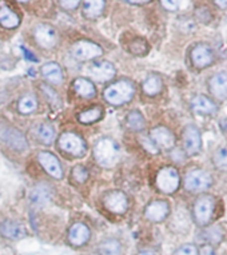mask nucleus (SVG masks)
<instances>
[{
    "instance_id": "2eb2a0df",
    "label": "nucleus",
    "mask_w": 227,
    "mask_h": 255,
    "mask_svg": "<svg viewBox=\"0 0 227 255\" xmlns=\"http://www.w3.org/2000/svg\"><path fill=\"white\" fill-rule=\"evenodd\" d=\"M34 38L43 48H52L56 44V31L50 24H39L34 29Z\"/></svg>"
},
{
    "instance_id": "4c0bfd02",
    "label": "nucleus",
    "mask_w": 227,
    "mask_h": 255,
    "mask_svg": "<svg viewBox=\"0 0 227 255\" xmlns=\"http://www.w3.org/2000/svg\"><path fill=\"white\" fill-rule=\"evenodd\" d=\"M160 3L167 11H177L182 4V0H160Z\"/></svg>"
},
{
    "instance_id": "6e6552de",
    "label": "nucleus",
    "mask_w": 227,
    "mask_h": 255,
    "mask_svg": "<svg viewBox=\"0 0 227 255\" xmlns=\"http://www.w3.org/2000/svg\"><path fill=\"white\" fill-rule=\"evenodd\" d=\"M59 147L64 152L72 155V156H83L87 151V144L79 135L74 132H64L60 135Z\"/></svg>"
},
{
    "instance_id": "ea45409f",
    "label": "nucleus",
    "mask_w": 227,
    "mask_h": 255,
    "mask_svg": "<svg viewBox=\"0 0 227 255\" xmlns=\"http://www.w3.org/2000/svg\"><path fill=\"white\" fill-rule=\"evenodd\" d=\"M199 255H215L214 247L211 246V245H205V246L201 247Z\"/></svg>"
},
{
    "instance_id": "f704fd0d",
    "label": "nucleus",
    "mask_w": 227,
    "mask_h": 255,
    "mask_svg": "<svg viewBox=\"0 0 227 255\" xmlns=\"http://www.w3.org/2000/svg\"><path fill=\"white\" fill-rule=\"evenodd\" d=\"M72 178L78 183H84L86 180L89 179V171H87V168L80 166V164L79 166H75V167L72 168Z\"/></svg>"
},
{
    "instance_id": "6ab92c4d",
    "label": "nucleus",
    "mask_w": 227,
    "mask_h": 255,
    "mask_svg": "<svg viewBox=\"0 0 227 255\" xmlns=\"http://www.w3.org/2000/svg\"><path fill=\"white\" fill-rule=\"evenodd\" d=\"M90 237L91 231L83 223H75L68 231V241L74 246H83L84 243L89 242Z\"/></svg>"
},
{
    "instance_id": "412c9836",
    "label": "nucleus",
    "mask_w": 227,
    "mask_h": 255,
    "mask_svg": "<svg viewBox=\"0 0 227 255\" xmlns=\"http://www.w3.org/2000/svg\"><path fill=\"white\" fill-rule=\"evenodd\" d=\"M0 234L8 239H20L25 235V229L15 221H4L0 223Z\"/></svg>"
},
{
    "instance_id": "c03bdc74",
    "label": "nucleus",
    "mask_w": 227,
    "mask_h": 255,
    "mask_svg": "<svg viewBox=\"0 0 227 255\" xmlns=\"http://www.w3.org/2000/svg\"><path fill=\"white\" fill-rule=\"evenodd\" d=\"M139 255H155V254H154V251L151 250H143L139 253Z\"/></svg>"
},
{
    "instance_id": "c9c22d12",
    "label": "nucleus",
    "mask_w": 227,
    "mask_h": 255,
    "mask_svg": "<svg viewBox=\"0 0 227 255\" xmlns=\"http://www.w3.org/2000/svg\"><path fill=\"white\" fill-rule=\"evenodd\" d=\"M175 255H199V249L195 245L187 243L175 251Z\"/></svg>"
},
{
    "instance_id": "473e14b6",
    "label": "nucleus",
    "mask_w": 227,
    "mask_h": 255,
    "mask_svg": "<svg viewBox=\"0 0 227 255\" xmlns=\"http://www.w3.org/2000/svg\"><path fill=\"white\" fill-rule=\"evenodd\" d=\"M213 163L219 170H227V144L217 148L213 155Z\"/></svg>"
},
{
    "instance_id": "4be33fe9",
    "label": "nucleus",
    "mask_w": 227,
    "mask_h": 255,
    "mask_svg": "<svg viewBox=\"0 0 227 255\" xmlns=\"http://www.w3.org/2000/svg\"><path fill=\"white\" fill-rule=\"evenodd\" d=\"M20 24V17L16 12H13L8 5L1 3L0 4V25L4 28L12 29L16 28Z\"/></svg>"
},
{
    "instance_id": "9d476101",
    "label": "nucleus",
    "mask_w": 227,
    "mask_h": 255,
    "mask_svg": "<svg viewBox=\"0 0 227 255\" xmlns=\"http://www.w3.org/2000/svg\"><path fill=\"white\" fill-rule=\"evenodd\" d=\"M150 139L158 148H162V150H171L175 146V135L173 134V131L168 130L164 126L154 127L150 131Z\"/></svg>"
},
{
    "instance_id": "f3484780",
    "label": "nucleus",
    "mask_w": 227,
    "mask_h": 255,
    "mask_svg": "<svg viewBox=\"0 0 227 255\" xmlns=\"http://www.w3.org/2000/svg\"><path fill=\"white\" fill-rule=\"evenodd\" d=\"M191 110L195 114L199 115H214L218 111V106L211 98L206 95H197L193 98V101L190 103Z\"/></svg>"
},
{
    "instance_id": "58836bf2",
    "label": "nucleus",
    "mask_w": 227,
    "mask_h": 255,
    "mask_svg": "<svg viewBox=\"0 0 227 255\" xmlns=\"http://www.w3.org/2000/svg\"><path fill=\"white\" fill-rule=\"evenodd\" d=\"M80 0H60V5L63 7L64 9H68V11H72L75 9L78 5H79Z\"/></svg>"
},
{
    "instance_id": "f257e3e1",
    "label": "nucleus",
    "mask_w": 227,
    "mask_h": 255,
    "mask_svg": "<svg viewBox=\"0 0 227 255\" xmlns=\"http://www.w3.org/2000/svg\"><path fill=\"white\" fill-rule=\"evenodd\" d=\"M217 201L211 194L203 193L195 199L193 206L194 222L199 227H206L210 225L211 219L214 217Z\"/></svg>"
},
{
    "instance_id": "0eeeda50",
    "label": "nucleus",
    "mask_w": 227,
    "mask_h": 255,
    "mask_svg": "<svg viewBox=\"0 0 227 255\" xmlns=\"http://www.w3.org/2000/svg\"><path fill=\"white\" fill-rule=\"evenodd\" d=\"M182 140H183V151L189 156L198 155L202 150V135H201V131L198 130V127L194 125L186 126L183 135H182Z\"/></svg>"
},
{
    "instance_id": "c85d7f7f",
    "label": "nucleus",
    "mask_w": 227,
    "mask_h": 255,
    "mask_svg": "<svg viewBox=\"0 0 227 255\" xmlns=\"http://www.w3.org/2000/svg\"><path fill=\"white\" fill-rule=\"evenodd\" d=\"M127 126L132 131H142L146 127V121L142 114L134 110L127 115Z\"/></svg>"
},
{
    "instance_id": "79ce46f5",
    "label": "nucleus",
    "mask_w": 227,
    "mask_h": 255,
    "mask_svg": "<svg viewBox=\"0 0 227 255\" xmlns=\"http://www.w3.org/2000/svg\"><path fill=\"white\" fill-rule=\"evenodd\" d=\"M21 50H23V54H24V56L27 59H30V60H34V62H36V58H35L34 55L31 54L30 51L27 50V48H24V47H23V48H21Z\"/></svg>"
},
{
    "instance_id": "f8f14e48",
    "label": "nucleus",
    "mask_w": 227,
    "mask_h": 255,
    "mask_svg": "<svg viewBox=\"0 0 227 255\" xmlns=\"http://www.w3.org/2000/svg\"><path fill=\"white\" fill-rule=\"evenodd\" d=\"M103 202H105L106 209L114 214H124L128 209V199L126 194L118 190L107 194Z\"/></svg>"
},
{
    "instance_id": "2f4dec72",
    "label": "nucleus",
    "mask_w": 227,
    "mask_h": 255,
    "mask_svg": "<svg viewBox=\"0 0 227 255\" xmlns=\"http://www.w3.org/2000/svg\"><path fill=\"white\" fill-rule=\"evenodd\" d=\"M38 107V102L32 95H25L19 101L17 109L20 114H31L34 113L35 110Z\"/></svg>"
},
{
    "instance_id": "e433bc0d",
    "label": "nucleus",
    "mask_w": 227,
    "mask_h": 255,
    "mask_svg": "<svg viewBox=\"0 0 227 255\" xmlns=\"http://www.w3.org/2000/svg\"><path fill=\"white\" fill-rule=\"evenodd\" d=\"M140 142H142L143 147L148 151V152H151V154H158V152H159V148L154 144V142L150 139V136H143Z\"/></svg>"
},
{
    "instance_id": "423d86ee",
    "label": "nucleus",
    "mask_w": 227,
    "mask_h": 255,
    "mask_svg": "<svg viewBox=\"0 0 227 255\" xmlns=\"http://www.w3.org/2000/svg\"><path fill=\"white\" fill-rule=\"evenodd\" d=\"M190 59L193 66L198 70H205L215 63V52L207 43H198L191 48Z\"/></svg>"
},
{
    "instance_id": "a19ab883",
    "label": "nucleus",
    "mask_w": 227,
    "mask_h": 255,
    "mask_svg": "<svg viewBox=\"0 0 227 255\" xmlns=\"http://www.w3.org/2000/svg\"><path fill=\"white\" fill-rule=\"evenodd\" d=\"M123 1H127V3H131V4H147L151 0H123Z\"/></svg>"
},
{
    "instance_id": "bb28decb",
    "label": "nucleus",
    "mask_w": 227,
    "mask_h": 255,
    "mask_svg": "<svg viewBox=\"0 0 227 255\" xmlns=\"http://www.w3.org/2000/svg\"><path fill=\"white\" fill-rule=\"evenodd\" d=\"M223 237H225V231L218 225L210 227L206 226V229L203 231V239H205V242H206V245H211V246L222 242Z\"/></svg>"
},
{
    "instance_id": "39448f33",
    "label": "nucleus",
    "mask_w": 227,
    "mask_h": 255,
    "mask_svg": "<svg viewBox=\"0 0 227 255\" xmlns=\"http://www.w3.org/2000/svg\"><path fill=\"white\" fill-rule=\"evenodd\" d=\"M156 187L163 194H174L179 188L181 176L179 172L173 166H166L160 168L156 175Z\"/></svg>"
},
{
    "instance_id": "aec40b11",
    "label": "nucleus",
    "mask_w": 227,
    "mask_h": 255,
    "mask_svg": "<svg viewBox=\"0 0 227 255\" xmlns=\"http://www.w3.org/2000/svg\"><path fill=\"white\" fill-rule=\"evenodd\" d=\"M51 199V190L50 187L44 183L36 184L30 194L31 205L35 207H43L47 205Z\"/></svg>"
},
{
    "instance_id": "ddd939ff",
    "label": "nucleus",
    "mask_w": 227,
    "mask_h": 255,
    "mask_svg": "<svg viewBox=\"0 0 227 255\" xmlns=\"http://www.w3.org/2000/svg\"><path fill=\"white\" fill-rule=\"evenodd\" d=\"M39 163L42 164V167L50 174L55 179H62L63 176V170L60 166V162L54 154H51L48 151H40L38 154Z\"/></svg>"
},
{
    "instance_id": "72a5a7b5",
    "label": "nucleus",
    "mask_w": 227,
    "mask_h": 255,
    "mask_svg": "<svg viewBox=\"0 0 227 255\" xmlns=\"http://www.w3.org/2000/svg\"><path fill=\"white\" fill-rule=\"evenodd\" d=\"M130 51L135 55H144L147 54L148 44L144 39H135L134 42H131Z\"/></svg>"
},
{
    "instance_id": "37998d69",
    "label": "nucleus",
    "mask_w": 227,
    "mask_h": 255,
    "mask_svg": "<svg viewBox=\"0 0 227 255\" xmlns=\"http://www.w3.org/2000/svg\"><path fill=\"white\" fill-rule=\"evenodd\" d=\"M214 1L219 8H223V9L227 8V0H214Z\"/></svg>"
},
{
    "instance_id": "cd10ccee",
    "label": "nucleus",
    "mask_w": 227,
    "mask_h": 255,
    "mask_svg": "<svg viewBox=\"0 0 227 255\" xmlns=\"http://www.w3.org/2000/svg\"><path fill=\"white\" fill-rule=\"evenodd\" d=\"M101 255H120V242L115 238L105 239L99 246Z\"/></svg>"
},
{
    "instance_id": "20e7f679",
    "label": "nucleus",
    "mask_w": 227,
    "mask_h": 255,
    "mask_svg": "<svg viewBox=\"0 0 227 255\" xmlns=\"http://www.w3.org/2000/svg\"><path fill=\"white\" fill-rule=\"evenodd\" d=\"M183 184L189 193L203 194L213 186V176L202 168H194L185 175Z\"/></svg>"
},
{
    "instance_id": "4468645a",
    "label": "nucleus",
    "mask_w": 227,
    "mask_h": 255,
    "mask_svg": "<svg viewBox=\"0 0 227 255\" xmlns=\"http://www.w3.org/2000/svg\"><path fill=\"white\" fill-rule=\"evenodd\" d=\"M168 213H170V206H168L167 202L162 201V199L152 201L144 209L146 219H148L150 222H154V223H159V222L164 221L167 218Z\"/></svg>"
},
{
    "instance_id": "5701e85b",
    "label": "nucleus",
    "mask_w": 227,
    "mask_h": 255,
    "mask_svg": "<svg viewBox=\"0 0 227 255\" xmlns=\"http://www.w3.org/2000/svg\"><path fill=\"white\" fill-rule=\"evenodd\" d=\"M42 75L44 79L51 82L52 84H60L63 82V72L58 63L50 62L42 67Z\"/></svg>"
},
{
    "instance_id": "a878e982",
    "label": "nucleus",
    "mask_w": 227,
    "mask_h": 255,
    "mask_svg": "<svg viewBox=\"0 0 227 255\" xmlns=\"http://www.w3.org/2000/svg\"><path fill=\"white\" fill-rule=\"evenodd\" d=\"M74 88H75V91L79 94L80 97L86 98V99H91V98L97 95L95 86L90 80L84 79V78H78L74 82Z\"/></svg>"
},
{
    "instance_id": "7ed1b4c3",
    "label": "nucleus",
    "mask_w": 227,
    "mask_h": 255,
    "mask_svg": "<svg viewBox=\"0 0 227 255\" xmlns=\"http://www.w3.org/2000/svg\"><path fill=\"white\" fill-rule=\"evenodd\" d=\"M94 155L102 167H114L119 160V147L113 139L103 138L94 147Z\"/></svg>"
},
{
    "instance_id": "9b49d317",
    "label": "nucleus",
    "mask_w": 227,
    "mask_h": 255,
    "mask_svg": "<svg viewBox=\"0 0 227 255\" xmlns=\"http://www.w3.org/2000/svg\"><path fill=\"white\" fill-rule=\"evenodd\" d=\"M87 74L95 82H109L115 76V67L110 62H97L93 63L87 68Z\"/></svg>"
},
{
    "instance_id": "393cba45",
    "label": "nucleus",
    "mask_w": 227,
    "mask_h": 255,
    "mask_svg": "<svg viewBox=\"0 0 227 255\" xmlns=\"http://www.w3.org/2000/svg\"><path fill=\"white\" fill-rule=\"evenodd\" d=\"M105 9V0H84L83 15L89 19H97Z\"/></svg>"
},
{
    "instance_id": "a211bd4d",
    "label": "nucleus",
    "mask_w": 227,
    "mask_h": 255,
    "mask_svg": "<svg viewBox=\"0 0 227 255\" xmlns=\"http://www.w3.org/2000/svg\"><path fill=\"white\" fill-rule=\"evenodd\" d=\"M1 139L4 140L9 147H12L15 150H25L27 148V140H25L24 135L21 134L20 131H17L16 128L8 127L4 131L0 132Z\"/></svg>"
},
{
    "instance_id": "dca6fc26",
    "label": "nucleus",
    "mask_w": 227,
    "mask_h": 255,
    "mask_svg": "<svg viewBox=\"0 0 227 255\" xmlns=\"http://www.w3.org/2000/svg\"><path fill=\"white\" fill-rule=\"evenodd\" d=\"M209 91L219 101L227 99V72H217L209 79Z\"/></svg>"
},
{
    "instance_id": "f03ea898",
    "label": "nucleus",
    "mask_w": 227,
    "mask_h": 255,
    "mask_svg": "<svg viewBox=\"0 0 227 255\" xmlns=\"http://www.w3.org/2000/svg\"><path fill=\"white\" fill-rule=\"evenodd\" d=\"M134 84L128 80H119L116 83L109 86L103 92L106 102H109L113 106H122L128 103L134 98Z\"/></svg>"
},
{
    "instance_id": "c756f323",
    "label": "nucleus",
    "mask_w": 227,
    "mask_h": 255,
    "mask_svg": "<svg viewBox=\"0 0 227 255\" xmlns=\"http://www.w3.org/2000/svg\"><path fill=\"white\" fill-rule=\"evenodd\" d=\"M36 136L44 144H51L55 140V131L50 125H40L36 128Z\"/></svg>"
},
{
    "instance_id": "1a4fd4ad",
    "label": "nucleus",
    "mask_w": 227,
    "mask_h": 255,
    "mask_svg": "<svg viewBox=\"0 0 227 255\" xmlns=\"http://www.w3.org/2000/svg\"><path fill=\"white\" fill-rule=\"evenodd\" d=\"M71 52L72 56L78 60H91V59L99 58L103 54V50L97 43L89 42V40H79L72 46Z\"/></svg>"
},
{
    "instance_id": "7c9ffc66",
    "label": "nucleus",
    "mask_w": 227,
    "mask_h": 255,
    "mask_svg": "<svg viewBox=\"0 0 227 255\" xmlns=\"http://www.w3.org/2000/svg\"><path fill=\"white\" fill-rule=\"evenodd\" d=\"M102 118V109L101 107H94V109L86 110L83 113L79 114V119L80 123L83 125H90V123H94V122L99 121Z\"/></svg>"
},
{
    "instance_id": "b1692460",
    "label": "nucleus",
    "mask_w": 227,
    "mask_h": 255,
    "mask_svg": "<svg viewBox=\"0 0 227 255\" xmlns=\"http://www.w3.org/2000/svg\"><path fill=\"white\" fill-rule=\"evenodd\" d=\"M142 88H143L146 95H148V97H155V95H158L162 91V88H163V80H162V78L159 75L151 74V75H148L144 79L143 84H142Z\"/></svg>"
},
{
    "instance_id": "a18cd8bd",
    "label": "nucleus",
    "mask_w": 227,
    "mask_h": 255,
    "mask_svg": "<svg viewBox=\"0 0 227 255\" xmlns=\"http://www.w3.org/2000/svg\"><path fill=\"white\" fill-rule=\"evenodd\" d=\"M19 1H23V3H25V1H28V0H19Z\"/></svg>"
}]
</instances>
